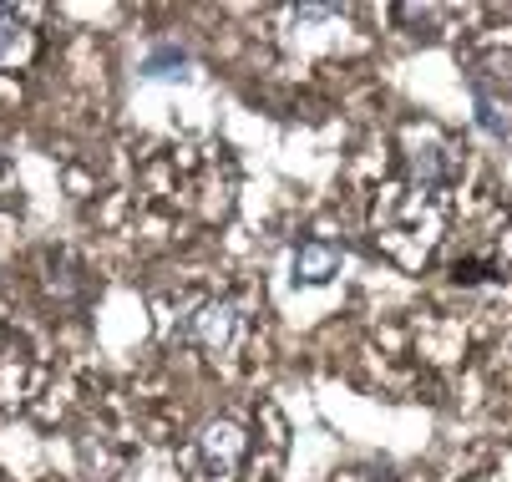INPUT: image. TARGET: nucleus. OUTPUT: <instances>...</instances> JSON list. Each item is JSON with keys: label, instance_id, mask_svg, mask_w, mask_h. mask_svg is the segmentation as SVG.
Masks as SVG:
<instances>
[{"label": "nucleus", "instance_id": "obj_1", "mask_svg": "<svg viewBox=\"0 0 512 482\" xmlns=\"http://www.w3.org/2000/svg\"><path fill=\"white\" fill-rule=\"evenodd\" d=\"M193 457L203 462V482H234L239 457H244V432L234 422H208Z\"/></svg>", "mask_w": 512, "mask_h": 482}, {"label": "nucleus", "instance_id": "obj_2", "mask_svg": "<svg viewBox=\"0 0 512 482\" xmlns=\"http://www.w3.org/2000/svg\"><path fill=\"white\" fill-rule=\"evenodd\" d=\"M234 325H239V315H234V305H203L198 315H188V325H183V335L193 340L198 351H208V356H218L234 340Z\"/></svg>", "mask_w": 512, "mask_h": 482}, {"label": "nucleus", "instance_id": "obj_3", "mask_svg": "<svg viewBox=\"0 0 512 482\" xmlns=\"http://www.w3.org/2000/svg\"><path fill=\"white\" fill-rule=\"evenodd\" d=\"M411 143H416V137H411ZM411 173L421 183H447L452 178V148L436 132H421V143L411 148Z\"/></svg>", "mask_w": 512, "mask_h": 482}, {"label": "nucleus", "instance_id": "obj_4", "mask_svg": "<svg viewBox=\"0 0 512 482\" xmlns=\"http://www.w3.org/2000/svg\"><path fill=\"white\" fill-rule=\"evenodd\" d=\"M335 269H340V254H335L330 244H305V249L295 254V274H300L305 285H325Z\"/></svg>", "mask_w": 512, "mask_h": 482}, {"label": "nucleus", "instance_id": "obj_5", "mask_svg": "<svg viewBox=\"0 0 512 482\" xmlns=\"http://www.w3.org/2000/svg\"><path fill=\"white\" fill-rule=\"evenodd\" d=\"M188 66V56L178 51V46H158L153 56H148V77H178Z\"/></svg>", "mask_w": 512, "mask_h": 482}, {"label": "nucleus", "instance_id": "obj_6", "mask_svg": "<svg viewBox=\"0 0 512 482\" xmlns=\"http://www.w3.org/2000/svg\"><path fill=\"white\" fill-rule=\"evenodd\" d=\"M16 31H21V21H16V11H6V6H0V61H6V51H11V41H16Z\"/></svg>", "mask_w": 512, "mask_h": 482}, {"label": "nucleus", "instance_id": "obj_7", "mask_svg": "<svg viewBox=\"0 0 512 482\" xmlns=\"http://www.w3.org/2000/svg\"><path fill=\"white\" fill-rule=\"evenodd\" d=\"M477 112H482V127H487V132H502V127H507V122L497 117V107H492V102H482Z\"/></svg>", "mask_w": 512, "mask_h": 482}]
</instances>
